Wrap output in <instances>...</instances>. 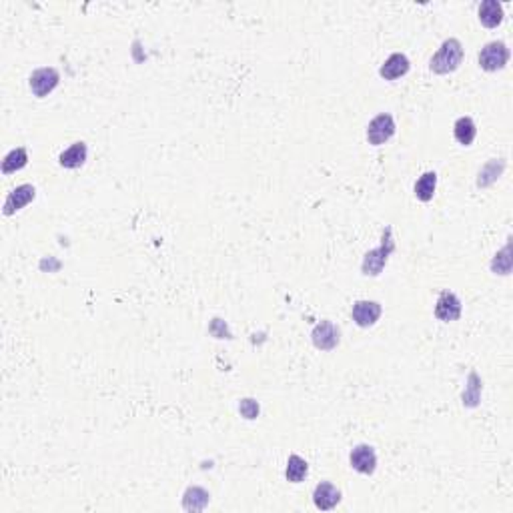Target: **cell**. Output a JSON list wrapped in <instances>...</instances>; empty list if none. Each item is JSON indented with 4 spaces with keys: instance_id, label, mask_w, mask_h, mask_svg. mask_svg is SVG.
<instances>
[{
    "instance_id": "obj_1",
    "label": "cell",
    "mask_w": 513,
    "mask_h": 513,
    "mask_svg": "<svg viewBox=\"0 0 513 513\" xmlns=\"http://www.w3.org/2000/svg\"><path fill=\"white\" fill-rule=\"evenodd\" d=\"M461 62H463V45L457 38H447L429 60V69L435 74H449L459 69Z\"/></svg>"
},
{
    "instance_id": "obj_2",
    "label": "cell",
    "mask_w": 513,
    "mask_h": 513,
    "mask_svg": "<svg viewBox=\"0 0 513 513\" xmlns=\"http://www.w3.org/2000/svg\"><path fill=\"white\" fill-rule=\"evenodd\" d=\"M393 249H395L393 231H391V227H387L383 231L381 245L377 247V249H373V251H369V253L365 255V259H363V265H361L363 275H371V277L381 275V271H383L385 265H387V259H389V255L393 253Z\"/></svg>"
},
{
    "instance_id": "obj_3",
    "label": "cell",
    "mask_w": 513,
    "mask_h": 513,
    "mask_svg": "<svg viewBox=\"0 0 513 513\" xmlns=\"http://www.w3.org/2000/svg\"><path fill=\"white\" fill-rule=\"evenodd\" d=\"M479 67L487 72H495V70H502L507 60H509V48L505 43H487L485 47L481 48L479 52Z\"/></svg>"
},
{
    "instance_id": "obj_4",
    "label": "cell",
    "mask_w": 513,
    "mask_h": 513,
    "mask_svg": "<svg viewBox=\"0 0 513 513\" xmlns=\"http://www.w3.org/2000/svg\"><path fill=\"white\" fill-rule=\"evenodd\" d=\"M60 82V74L59 70L52 69V67H45V69H36L33 74H30V91L35 96L38 98H45L48 94L52 93Z\"/></svg>"
},
{
    "instance_id": "obj_5",
    "label": "cell",
    "mask_w": 513,
    "mask_h": 513,
    "mask_svg": "<svg viewBox=\"0 0 513 513\" xmlns=\"http://www.w3.org/2000/svg\"><path fill=\"white\" fill-rule=\"evenodd\" d=\"M395 120H393V117H391L389 113L377 115V117L369 123V127H367V140H369V145L379 147V145L387 142V140L395 135Z\"/></svg>"
},
{
    "instance_id": "obj_6",
    "label": "cell",
    "mask_w": 513,
    "mask_h": 513,
    "mask_svg": "<svg viewBox=\"0 0 513 513\" xmlns=\"http://www.w3.org/2000/svg\"><path fill=\"white\" fill-rule=\"evenodd\" d=\"M311 339L319 351H333L341 343V329L331 321H321L313 329Z\"/></svg>"
},
{
    "instance_id": "obj_7",
    "label": "cell",
    "mask_w": 513,
    "mask_h": 513,
    "mask_svg": "<svg viewBox=\"0 0 513 513\" xmlns=\"http://www.w3.org/2000/svg\"><path fill=\"white\" fill-rule=\"evenodd\" d=\"M349 461L355 471H359L363 475H371L375 471V467H377V455H375V449L371 445L361 444L357 445V447H353Z\"/></svg>"
},
{
    "instance_id": "obj_8",
    "label": "cell",
    "mask_w": 513,
    "mask_h": 513,
    "mask_svg": "<svg viewBox=\"0 0 513 513\" xmlns=\"http://www.w3.org/2000/svg\"><path fill=\"white\" fill-rule=\"evenodd\" d=\"M435 317L439 321H457L461 317V301L457 299V295L451 291H441L437 303H435Z\"/></svg>"
},
{
    "instance_id": "obj_9",
    "label": "cell",
    "mask_w": 513,
    "mask_h": 513,
    "mask_svg": "<svg viewBox=\"0 0 513 513\" xmlns=\"http://www.w3.org/2000/svg\"><path fill=\"white\" fill-rule=\"evenodd\" d=\"M36 197V188L33 185H21V187L12 188L11 193H9V197L4 201V209L2 213L6 215V217H11L14 215L16 210H21L23 207H26L30 201H35Z\"/></svg>"
},
{
    "instance_id": "obj_10",
    "label": "cell",
    "mask_w": 513,
    "mask_h": 513,
    "mask_svg": "<svg viewBox=\"0 0 513 513\" xmlns=\"http://www.w3.org/2000/svg\"><path fill=\"white\" fill-rule=\"evenodd\" d=\"M351 317L359 327H373L381 317V305L377 301H357L351 309Z\"/></svg>"
},
{
    "instance_id": "obj_11",
    "label": "cell",
    "mask_w": 513,
    "mask_h": 513,
    "mask_svg": "<svg viewBox=\"0 0 513 513\" xmlns=\"http://www.w3.org/2000/svg\"><path fill=\"white\" fill-rule=\"evenodd\" d=\"M409 69H411V62H409L407 57H405L403 52H393V55L381 64L379 74H381V79H385V81H397V79L405 77Z\"/></svg>"
},
{
    "instance_id": "obj_12",
    "label": "cell",
    "mask_w": 513,
    "mask_h": 513,
    "mask_svg": "<svg viewBox=\"0 0 513 513\" xmlns=\"http://www.w3.org/2000/svg\"><path fill=\"white\" fill-rule=\"evenodd\" d=\"M339 502H341V491L329 481H321L313 491V503L317 509H323V512L333 509Z\"/></svg>"
},
{
    "instance_id": "obj_13",
    "label": "cell",
    "mask_w": 513,
    "mask_h": 513,
    "mask_svg": "<svg viewBox=\"0 0 513 513\" xmlns=\"http://www.w3.org/2000/svg\"><path fill=\"white\" fill-rule=\"evenodd\" d=\"M86 154H89L86 142L79 140V142H74L70 149L60 152L59 164L60 167H64V169H79V167H82L84 161H86Z\"/></svg>"
},
{
    "instance_id": "obj_14",
    "label": "cell",
    "mask_w": 513,
    "mask_h": 513,
    "mask_svg": "<svg viewBox=\"0 0 513 513\" xmlns=\"http://www.w3.org/2000/svg\"><path fill=\"white\" fill-rule=\"evenodd\" d=\"M479 21L487 28H495L500 26L503 21V6L497 0H485L479 6Z\"/></svg>"
},
{
    "instance_id": "obj_15",
    "label": "cell",
    "mask_w": 513,
    "mask_h": 513,
    "mask_svg": "<svg viewBox=\"0 0 513 513\" xmlns=\"http://www.w3.org/2000/svg\"><path fill=\"white\" fill-rule=\"evenodd\" d=\"M453 135H455V140H457L459 145L469 147V145L473 142V139H475V135H478V128H475L473 118L471 117L457 118L453 125Z\"/></svg>"
},
{
    "instance_id": "obj_16",
    "label": "cell",
    "mask_w": 513,
    "mask_h": 513,
    "mask_svg": "<svg viewBox=\"0 0 513 513\" xmlns=\"http://www.w3.org/2000/svg\"><path fill=\"white\" fill-rule=\"evenodd\" d=\"M209 491H205L203 487H188L183 495V507L187 512H203L209 503Z\"/></svg>"
},
{
    "instance_id": "obj_17",
    "label": "cell",
    "mask_w": 513,
    "mask_h": 513,
    "mask_svg": "<svg viewBox=\"0 0 513 513\" xmlns=\"http://www.w3.org/2000/svg\"><path fill=\"white\" fill-rule=\"evenodd\" d=\"M435 188H437V175L435 171H427L419 176V181L415 183V197L423 201V203H429L435 195Z\"/></svg>"
},
{
    "instance_id": "obj_18",
    "label": "cell",
    "mask_w": 513,
    "mask_h": 513,
    "mask_svg": "<svg viewBox=\"0 0 513 513\" xmlns=\"http://www.w3.org/2000/svg\"><path fill=\"white\" fill-rule=\"evenodd\" d=\"M28 164V152L24 147H18V149H12L4 161H2V175H11V173H16L21 171Z\"/></svg>"
},
{
    "instance_id": "obj_19",
    "label": "cell",
    "mask_w": 513,
    "mask_h": 513,
    "mask_svg": "<svg viewBox=\"0 0 513 513\" xmlns=\"http://www.w3.org/2000/svg\"><path fill=\"white\" fill-rule=\"evenodd\" d=\"M503 169H505V161H503V159H493V161H490V163L479 171L478 187H490L491 183H495L497 176L502 175Z\"/></svg>"
},
{
    "instance_id": "obj_20",
    "label": "cell",
    "mask_w": 513,
    "mask_h": 513,
    "mask_svg": "<svg viewBox=\"0 0 513 513\" xmlns=\"http://www.w3.org/2000/svg\"><path fill=\"white\" fill-rule=\"evenodd\" d=\"M309 473V463L305 461L303 457L299 455H291L289 461H287V469H285V475L291 483H301Z\"/></svg>"
},
{
    "instance_id": "obj_21",
    "label": "cell",
    "mask_w": 513,
    "mask_h": 513,
    "mask_svg": "<svg viewBox=\"0 0 513 513\" xmlns=\"http://www.w3.org/2000/svg\"><path fill=\"white\" fill-rule=\"evenodd\" d=\"M479 393H481V381H479L478 373L469 375V387L463 391V405L466 407H475L479 403Z\"/></svg>"
},
{
    "instance_id": "obj_22",
    "label": "cell",
    "mask_w": 513,
    "mask_h": 513,
    "mask_svg": "<svg viewBox=\"0 0 513 513\" xmlns=\"http://www.w3.org/2000/svg\"><path fill=\"white\" fill-rule=\"evenodd\" d=\"M509 255H512V249L507 245L502 253H497V255L493 256L491 271H493L495 275H509V271H512V256Z\"/></svg>"
},
{
    "instance_id": "obj_23",
    "label": "cell",
    "mask_w": 513,
    "mask_h": 513,
    "mask_svg": "<svg viewBox=\"0 0 513 513\" xmlns=\"http://www.w3.org/2000/svg\"><path fill=\"white\" fill-rule=\"evenodd\" d=\"M239 411H241V415L245 417V419H256L259 417V403H256L255 399H243L241 403H239Z\"/></svg>"
}]
</instances>
